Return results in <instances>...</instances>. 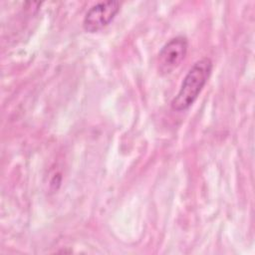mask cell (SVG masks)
I'll use <instances>...</instances> for the list:
<instances>
[{
    "mask_svg": "<svg viewBox=\"0 0 255 255\" xmlns=\"http://www.w3.org/2000/svg\"><path fill=\"white\" fill-rule=\"evenodd\" d=\"M212 69L213 63L208 57L199 59L191 66L182 80L178 93L170 103L174 112H182L191 107L207 83Z\"/></svg>",
    "mask_w": 255,
    "mask_h": 255,
    "instance_id": "cell-1",
    "label": "cell"
},
{
    "mask_svg": "<svg viewBox=\"0 0 255 255\" xmlns=\"http://www.w3.org/2000/svg\"><path fill=\"white\" fill-rule=\"evenodd\" d=\"M188 41L184 36H176L167 41L157 55V70L160 75L172 73L185 59Z\"/></svg>",
    "mask_w": 255,
    "mask_h": 255,
    "instance_id": "cell-2",
    "label": "cell"
},
{
    "mask_svg": "<svg viewBox=\"0 0 255 255\" xmlns=\"http://www.w3.org/2000/svg\"><path fill=\"white\" fill-rule=\"evenodd\" d=\"M119 1H105L93 5L86 13L83 28L89 33H96L107 27L120 12Z\"/></svg>",
    "mask_w": 255,
    "mask_h": 255,
    "instance_id": "cell-3",
    "label": "cell"
}]
</instances>
